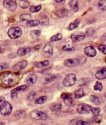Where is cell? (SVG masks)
Here are the masks:
<instances>
[{
    "label": "cell",
    "instance_id": "cell-45",
    "mask_svg": "<svg viewBox=\"0 0 106 125\" xmlns=\"http://www.w3.org/2000/svg\"><path fill=\"white\" fill-rule=\"evenodd\" d=\"M88 123L83 121H78L76 123V125H88Z\"/></svg>",
    "mask_w": 106,
    "mask_h": 125
},
{
    "label": "cell",
    "instance_id": "cell-34",
    "mask_svg": "<svg viewBox=\"0 0 106 125\" xmlns=\"http://www.w3.org/2000/svg\"><path fill=\"white\" fill-rule=\"evenodd\" d=\"M30 35H31V36L32 38L35 39V38H37L39 37L40 36V31H38V30L33 31L31 32Z\"/></svg>",
    "mask_w": 106,
    "mask_h": 125
},
{
    "label": "cell",
    "instance_id": "cell-21",
    "mask_svg": "<svg viewBox=\"0 0 106 125\" xmlns=\"http://www.w3.org/2000/svg\"><path fill=\"white\" fill-rule=\"evenodd\" d=\"M90 100L92 103L96 105H98L101 103L100 98L98 96H96L95 95H91L90 97Z\"/></svg>",
    "mask_w": 106,
    "mask_h": 125
},
{
    "label": "cell",
    "instance_id": "cell-39",
    "mask_svg": "<svg viewBox=\"0 0 106 125\" xmlns=\"http://www.w3.org/2000/svg\"><path fill=\"white\" fill-rule=\"evenodd\" d=\"M62 50L64 51H67V52L73 51L75 50V48L73 47H71V46L69 47L68 45H64L63 46Z\"/></svg>",
    "mask_w": 106,
    "mask_h": 125
},
{
    "label": "cell",
    "instance_id": "cell-27",
    "mask_svg": "<svg viewBox=\"0 0 106 125\" xmlns=\"http://www.w3.org/2000/svg\"><path fill=\"white\" fill-rule=\"evenodd\" d=\"M32 17L31 15L29 13H23L20 16V20L22 21H29L31 19Z\"/></svg>",
    "mask_w": 106,
    "mask_h": 125
},
{
    "label": "cell",
    "instance_id": "cell-37",
    "mask_svg": "<svg viewBox=\"0 0 106 125\" xmlns=\"http://www.w3.org/2000/svg\"><path fill=\"white\" fill-rule=\"evenodd\" d=\"M27 89V85H22L20 86H17V88L14 89L13 90L17 91V92H19V91H25Z\"/></svg>",
    "mask_w": 106,
    "mask_h": 125
},
{
    "label": "cell",
    "instance_id": "cell-7",
    "mask_svg": "<svg viewBox=\"0 0 106 125\" xmlns=\"http://www.w3.org/2000/svg\"><path fill=\"white\" fill-rule=\"evenodd\" d=\"M3 5L11 11H15L17 8V4L13 0H4Z\"/></svg>",
    "mask_w": 106,
    "mask_h": 125
},
{
    "label": "cell",
    "instance_id": "cell-16",
    "mask_svg": "<svg viewBox=\"0 0 106 125\" xmlns=\"http://www.w3.org/2000/svg\"><path fill=\"white\" fill-rule=\"evenodd\" d=\"M95 77L98 80H103L106 79V70H103L96 72Z\"/></svg>",
    "mask_w": 106,
    "mask_h": 125
},
{
    "label": "cell",
    "instance_id": "cell-46",
    "mask_svg": "<svg viewBox=\"0 0 106 125\" xmlns=\"http://www.w3.org/2000/svg\"><path fill=\"white\" fill-rule=\"evenodd\" d=\"M54 1L57 3H59L60 4H63L65 2L66 0H54Z\"/></svg>",
    "mask_w": 106,
    "mask_h": 125
},
{
    "label": "cell",
    "instance_id": "cell-9",
    "mask_svg": "<svg viewBox=\"0 0 106 125\" xmlns=\"http://www.w3.org/2000/svg\"><path fill=\"white\" fill-rule=\"evenodd\" d=\"M52 17H55L56 19H59L65 17L67 14V11L65 8L57 9V10L52 12Z\"/></svg>",
    "mask_w": 106,
    "mask_h": 125
},
{
    "label": "cell",
    "instance_id": "cell-40",
    "mask_svg": "<svg viewBox=\"0 0 106 125\" xmlns=\"http://www.w3.org/2000/svg\"><path fill=\"white\" fill-rule=\"evenodd\" d=\"M18 92H17V91H15L13 89L11 92V97H12V98L13 99H15L18 98Z\"/></svg>",
    "mask_w": 106,
    "mask_h": 125
},
{
    "label": "cell",
    "instance_id": "cell-35",
    "mask_svg": "<svg viewBox=\"0 0 106 125\" xmlns=\"http://www.w3.org/2000/svg\"><path fill=\"white\" fill-rule=\"evenodd\" d=\"M101 111V109L99 107H94V108H92L91 112H92L94 116H97V115H98L100 112Z\"/></svg>",
    "mask_w": 106,
    "mask_h": 125
},
{
    "label": "cell",
    "instance_id": "cell-44",
    "mask_svg": "<svg viewBox=\"0 0 106 125\" xmlns=\"http://www.w3.org/2000/svg\"><path fill=\"white\" fill-rule=\"evenodd\" d=\"M9 65L6 63H0V70H5L8 68Z\"/></svg>",
    "mask_w": 106,
    "mask_h": 125
},
{
    "label": "cell",
    "instance_id": "cell-13",
    "mask_svg": "<svg viewBox=\"0 0 106 125\" xmlns=\"http://www.w3.org/2000/svg\"><path fill=\"white\" fill-rule=\"evenodd\" d=\"M26 82L28 85H33L35 84L37 81V77L35 74L28 75L26 78Z\"/></svg>",
    "mask_w": 106,
    "mask_h": 125
},
{
    "label": "cell",
    "instance_id": "cell-12",
    "mask_svg": "<svg viewBox=\"0 0 106 125\" xmlns=\"http://www.w3.org/2000/svg\"><path fill=\"white\" fill-rule=\"evenodd\" d=\"M85 55L89 57H94L96 55V51L92 46H88L84 49Z\"/></svg>",
    "mask_w": 106,
    "mask_h": 125
},
{
    "label": "cell",
    "instance_id": "cell-42",
    "mask_svg": "<svg viewBox=\"0 0 106 125\" xmlns=\"http://www.w3.org/2000/svg\"><path fill=\"white\" fill-rule=\"evenodd\" d=\"M94 33V30L92 28H88L86 31V35L88 36H91L92 35H93Z\"/></svg>",
    "mask_w": 106,
    "mask_h": 125
},
{
    "label": "cell",
    "instance_id": "cell-10",
    "mask_svg": "<svg viewBox=\"0 0 106 125\" xmlns=\"http://www.w3.org/2000/svg\"><path fill=\"white\" fill-rule=\"evenodd\" d=\"M80 60L77 58H70L66 59L64 62V64L67 67H74L79 65Z\"/></svg>",
    "mask_w": 106,
    "mask_h": 125
},
{
    "label": "cell",
    "instance_id": "cell-31",
    "mask_svg": "<svg viewBox=\"0 0 106 125\" xmlns=\"http://www.w3.org/2000/svg\"><path fill=\"white\" fill-rule=\"evenodd\" d=\"M103 89V86L102 83L99 81H96L95 84L94 86V90L95 91H102Z\"/></svg>",
    "mask_w": 106,
    "mask_h": 125
},
{
    "label": "cell",
    "instance_id": "cell-11",
    "mask_svg": "<svg viewBox=\"0 0 106 125\" xmlns=\"http://www.w3.org/2000/svg\"><path fill=\"white\" fill-rule=\"evenodd\" d=\"M27 65V62L26 60H22L18 62L13 67V69L14 71H19L25 69Z\"/></svg>",
    "mask_w": 106,
    "mask_h": 125
},
{
    "label": "cell",
    "instance_id": "cell-33",
    "mask_svg": "<svg viewBox=\"0 0 106 125\" xmlns=\"http://www.w3.org/2000/svg\"><path fill=\"white\" fill-rule=\"evenodd\" d=\"M41 8V5H38L35 6L34 5H32L30 8V11L32 13H35L39 11Z\"/></svg>",
    "mask_w": 106,
    "mask_h": 125
},
{
    "label": "cell",
    "instance_id": "cell-19",
    "mask_svg": "<svg viewBox=\"0 0 106 125\" xmlns=\"http://www.w3.org/2000/svg\"><path fill=\"white\" fill-rule=\"evenodd\" d=\"M56 76L54 74H49L47 75L44 79V83L48 84L55 80Z\"/></svg>",
    "mask_w": 106,
    "mask_h": 125
},
{
    "label": "cell",
    "instance_id": "cell-4",
    "mask_svg": "<svg viewBox=\"0 0 106 125\" xmlns=\"http://www.w3.org/2000/svg\"><path fill=\"white\" fill-rule=\"evenodd\" d=\"M13 111L12 105L7 102H4L0 105V113L3 116L10 115Z\"/></svg>",
    "mask_w": 106,
    "mask_h": 125
},
{
    "label": "cell",
    "instance_id": "cell-43",
    "mask_svg": "<svg viewBox=\"0 0 106 125\" xmlns=\"http://www.w3.org/2000/svg\"><path fill=\"white\" fill-rule=\"evenodd\" d=\"M102 115H97V116H95L94 118V121L96 123H99L101 122H102Z\"/></svg>",
    "mask_w": 106,
    "mask_h": 125
},
{
    "label": "cell",
    "instance_id": "cell-29",
    "mask_svg": "<svg viewBox=\"0 0 106 125\" xmlns=\"http://www.w3.org/2000/svg\"><path fill=\"white\" fill-rule=\"evenodd\" d=\"M15 115L16 117L18 118V119L21 118L25 116V115H26V111H25V110H18V111H17L15 113Z\"/></svg>",
    "mask_w": 106,
    "mask_h": 125
},
{
    "label": "cell",
    "instance_id": "cell-22",
    "mask_svg": "<svg viewBox=\"0 0 106 125\" xmlns=\"http://www.w3.org/2000/svg\"><path fill=\"white\" fill-rule=\"evenodd\" d=\"M62 104L59 103H54L50 105V108L53 111H59L62 109Z\"/></svg>",
    "mask_w": 106,
    "mask_h": 125
},
{
    "label": "cell",
    "instance_id": "cell-8",
    "mask_svg": "<svg viewBox=\"0 0 106 125\" xmlns=\"http://www.w3.org/2000/svg\"><path fill=\"white\" fill-rule=\"evenodd\" d=\"M85 35L82 32H76L72 33L71 39L74 42H78L85 39Z\"/></svg>",
    "mask_w": 106,
    "mask_h": 125
},
{
    "label": "cell",
    "instance_id": "cell-52",
    "mask_svg": "<svg viewBox=\"0 0 106 125\" xmlns=\"http://www.w3.org/2000/svg\"></svg>",
    "mask_w": 106,
    "mask_h": 125
},
{
    "label": "cell",
    "instance_id": "cell-2",
    "mask_svg": "<svg viewBox=\"0 0 106 125\" xmlns=\"http://www.w3.org/2000/svg\"><path fill=\"white\" fill-rule=\"evenodd\" d=\"M7 33L12 39H16L22 36V31L19 27H12L9 29Z\"/></svg>",
    "mask_w": 106,
    "mask_h": 125
},
{
    "label": "cell",
    "instance_id": "cell-14",
    "mask_svg": "<svg viewBox=\"0 0 106 125\" xmlns=\"http://www.w3.org/2000/svg\"><path fill=\"white\" fill-rule=\"evenodd\" d=\"M43 52L47 57H51L53 53V50L52 46L50 44H46L43 49Z\"/></svg>",
    "mask_w": 106,
    "mask_h": 125
},
{
    "label": "cell",
    "instance_id": "cell-26",
    "mask_svg": "<svg viewBox=\"0 0 106 125\" xmlns=\"http://www.w3.org/2000/svg\"><path fill=\"white\" fill-rule=\"evenodd\" d=\"M47 100V97L46 96H43L35 100V103L37 104H45Z\"/></svg>",
    "mask_w": 106,
    "mask_h": 125
},
{
    "label": "cell",
    "instance_id": "cell-53",
    "mask_svg": "<svg viewBox=\"0 0 106 125\" xmlns=\"http://www.w3.org/2000/svg\"></svg>",
    "mask_w": 106,
    "mask_h": 125
},
{
    "label": "cell",
    "instance_id": "cell-50",
    "mask_svg": "<svg viewBox=\"0 0 106 125\" xmlns=\"http://www.w3.org/2000/svg\"><path fill=\"white\" fill-rule=\"evenodd\" d=\"M104 60H105V62H106V56L105 57V58H104Z\"/></svg>",
    "mask_w": 106,
    "mask_h": 125
},
{
    "label": "cell",
    "instance_id": "cell-47",
    "mask_svg": "<svg viewBox=\"0 0 106 125\" xmlns=\"http://www.w3.org/2000/svg\"><path fill=\"white\" fill-rule=\"evenodd\" d=\"M5 102V99L3 97L0 96V105H1Z\"/></svg>",
    "mask_w": 106,
    "mask_h": 125
},
{
    "label": "cell",
    "instance_id": "cell-17",
    "mask_svg": "<svg viewBox=\"0 0 106 125\" xmlns=\"http://www.w3.org/2000/svg\"><path fill=\"white\" fill-rule=\"evenodd\" d=\"M69 4L70 8L74 12H77L78 10V2L77 0H70Z\"/></svg>",
    "mask_w": 106,
    "mask_h": 125
},
{
    "label": "cell",
    "instance_id": "cell-15",
    "mask_svg": "<svg viewBox=\"0 0 106 125\" xmlns=\"http://www.w3.org/2000/svg\"><path fill=\"white\" fill-rule=\"evenodd\" d=\"M31 49L30 47H21L18 50L17 53L19 56H24L31 52Z\"/></svg>",
    "mask_w": 106,
    "mask_h": 125
},
{
    "label": "cell",
    "instance_id": "cell-49",
    "mask_svg": "<svg viewBox=\"0 0 106 125\" xmlns=\"http://www.w3.org/2000/svg\"><path fill=\"white\" fill-rule=\"evenodd\" d=\"M0 125H4V124L3 123H0Z\"/></svg>",
    "mask_w": 106,
    "mask_h": 125
},
{
    "label": "cell",
    "instance_id": "cell-23",
    "mask_svg": "<svg viewBox=\"0 0 106 125\" xmlns=\"http://www.w3.org/2000/svg\"><path fill=\"white\" fill-rule=\"evenodd\" d=\"M19 4L20 8L22 9H26L30 6V2L27 0H19Z\"/></svg>",
    "mask_w": 106,
    "mask_h": 125
},
{
    "label": "cell",
    "instance_id": "cell-32",
    "mask_svg": "<svg viewBox=\"0 0 106 125\" xmlns=\"http://www.w3.org/2000/svg\"><path fill=\"white\" fill-rule=\"evenodd\" d=\"M98 5L100 9L106 10V0H100Z\"/></svg>",
    "mask_w": 106,
    "mask_h": 125
},
{
    "label": "cell",
    "instance_id": "cell-1",
    "mask_svg": "<svg viewBox=\"0 0 106 125\" xmlns=\"http://www.w3.org/2000/svg\"><path fill=\"white\" fill-rule=\"evenodd\" d=\"M19 81V76L10 72L0 74V86L3 88H11Z\"/></svg>",
    "mask_w": 106,
    "mask_h": 125
},
{
    "label": "cell",
    "instance_id": "cell-51",
    "mask_svg": "<svg viewBox=\"0 0 106 125\" xmlns=\"http://www.w3.org/2000/svg\"><path fill=\"white\" fill-rule=\"evenodd\" d=\"M1 50H2V49H1V47H0V52H1Z\"/></svg>",
    "mask_w": 106,
    "mask_h": 125
},
{
    "label": "cell",
    "instance_id": "cell-3",
    "mask_svg": "<svg viewBox=\"0 0 106 125\" xmlns=\"http://www.w3.org/2000/svg\"><path fill=\"white\" fill-rule=\"evenodd\" d=\"M77 81V77L75 74L73 73H70L67 75L63 81V84L66 87H70V86L74 85Z\"/></svg>",
    "mask_w": 106,
    "mask_h": 125
},
{
    "label": "cell",
    "instance_id": "cell-5",
    "mask_svg": "<svg viewBox=\"0 0 106 125\" xmlns=\"http://www.w3.org/2000/svg\"><path fill=\"white\" fill-rule=\"evenodd\" d=\"M30 115L32 118L37 120V121L45 120L47 118V115L45 113L42 111H37V110L31 112Z\"/></svg>",
    "mask_w": 106,
    "mask_h": 125
},
{
    "label": "cell",
    "instance_id": "cell-38",
    "mask_svg": "<svg viewBox=\"0 0 106 125\" xmlns=\"http://www.w3.org/2000/svg\"><path fill=\"white\" fill-rule=\"evenodd\" d=\"M98 49L99 51L102 52L103 54L106 55V45L101 44L98 47Z\"/></svg>",
    "mask_w": 106,
    "mask_h": 125
},
{
    "label": "cell",
    "instance_id": "cell-20",
    "mask_svg": "<svg viewBox=\"0 0 106 125\" xmlns=\"http://www.w3.org/2000/svg\"><path fill=\"white\" fill-rule=\"evenodd\" d=\"M49 64H50V63H49V61L45 60V61H42L41 62H37V63L35 64V66L37 67V68L41 69L43 68H45V67L48 66L49 65Z\"/></svg>",
    "mask_w": 106,
    "mask_h": 125
},
{
    "label": "cell",
    "instance_id": "cell-48",
    "mask_svg": "<svg viewBox=\"0 0 106 125\" xmlns=\"http://www.w3.org/2000/svg\"><path fill=\"white\" fill-rule=\"evenodd\" d=\"M103 39L104 40H106V33H105V34L103 36Z\"/></svg>",
    "mask_w": 106,
    "mask_h": 125
},
{
    "label": "cell",
    "instance_id": "cell-41",
    "mask_svg": "<svg viewBox=\"0 0 106 125\" xmlns=\"http://www.w3.org/2000/svg\"><path fill=\"white\" fill-rule=\"evenodd\" d=\"M71 94H69L68 93H63L61 95V98L63 100H64L67 98L71 97Z\"/></svg>",
    "mask_w": 106,
    "mask_h": 125
},
{
    "label": "cell",
    "instance_id": "cell-36",
    "mask_svg": "<svg viewBox=\"0 0 106 125\" xmlns=\"http://www.w3.org/2000/svg\"><path fill=\"white\" fill-rule=\"evenodd\" d=\"M36 96V93L35 92H31L27 95V99L28 100H32L34 99Z\"/></svg>",
    "mask_w": 106,
    "mask_h": 125
},
{
    "label": "cell",
    "instance_id": "cell-30",
    "mask_svg": "<svg viewBox=\"0 0 106 125\" xmlns=\"http://www.w3.org/2000/svg\"><path fill=\"white\" fill-rule=\"evenodd\" d=\"M62 39V35L61 33H58L57 34L53 36L51 38H50V41L51 42H55L57 41L60 40Z\"/></svg>",
    "mask_w": 106,
    "mask_h": 125
},
{
    "label": "cell",
    "instance_id": "cell-25",
    "mask_svg": "<svg viewBox=\"0 0 106 125\" xmlns=\"http://www.w3.org/2000/svg\"><path fill=\"white\" fill-rule=\"evenodd\" d=\"M40 24V21L38 20H29L27 21L26 23V24L28 27H34L38 26Z\"/></svg>",
    "mask_w": 106,
    "mask_h": 125
},
{
    "label": "cell",
    "instance_id": "cell-18",
    "mask_svg": "<svg viewBox=\"0 0 106 125\" xmlns=\"http://www.w3.org/2000/svg\"><path fill=\"white\" fill-rule=\"evenodd\" d=\"M74 95L76 98L80 99L83 97L85 95V93L84 92V90L80 88L75 91L74 93Z\"/></svg>",
    "mask_w": 106,
    "mask_h": 125
},
{
    "label": "cell",
    "instance_id": "cell-28",
    "mask_svg": "<svg viewBox=\"0 0 106 125\" xmlns=\"http://www.w3.org/2000/svg\"><path fill=\"white\" fill-rule=\"evenodd\" d=\"M64 103L68 107H73L75 105V103L74 100L71 97L67 98L64 100Z\"/></svg>",
    "mask_w": 106,
    "mask_h": 125
},
{
    "label": "cell",
    "instance_id": "cell-6",
    "mask_svg": "<svg viewBox=\"0 0 106 125\" xmlns=\"http://www.w3.org/2000/svg\"><path fill=\"white\" fill-rule=\"evenodd\" d=\"M92 107L86 104H82L78 105L77 110L80 114H89L91 110Z\"/></svg>",
    "mask_w": 106,
    "mask_h": 125
},
{
    "label": "cell",
    "instance_id": "cell-24",
    "mask_svg": "<svg viewBox=\"0 0 106 125\" xmlns=\"http://www.w3.org/2000/svg\"><path fill=\"white\" fill-rule=\"evenodd\" d=\"M80 24V21L78 20H76L74 21L71 22L68 26V30L70 31L73 30L79 26Z\"/></svg>",
    "mask_w": 106,
    "mask_h": 125
}]
</instances>
